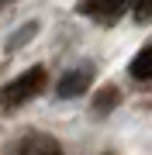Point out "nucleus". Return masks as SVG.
I'll return each mask as SVG.
<instances>
[{
  "instance_id": "7ed1b4c3",
  "label": "nucleus",
  "mask_w": 152,
  "mask_h": 155,
  "mask_svg": "<svg viewBox=\"0 0 152 155\" xmlns=\"http://www.w3.org/2000/svg\"><path fill=\"white\" fill-rule=\"evenodd\" d=\"M90 76H93V69L90 66H76V69H69L66 76L59 79V100H73L79 93H86V86H90Z\"/></svg>"
},
{
  "instance_id": "20e7f679",
  "label": "nucleus",
  "mask_w": 152,
  "mask_h": 155,
  "mask_svg": "<svg viewBox=\"0 0 152 155\" xmlns=\"http://www.w3.org/2000/svg\"><path fill=\"white\" fill-rule=\"evenodd\" d=\"M17 155H62V148L52 134H28L17 148Z\"/></svg>"
},
{
  "instance_id": "423d86ee",
  "label": "nucleus",
  "mask_w": 152,
  "mask_h": 155,
  "mask_svg": "<svg viewBox=\"0 0 152 155\" xmlns=\"http://www.w3.org/2000/svg\"><path fill=\"white\" fill-rule=\"evenodd\" d=\"M93 104H97V114H107V110H111L114 104H118V90H114V86H107V90H100Z\"/></svg>"
},
{
  "instance_id": "f257e3e1",
  "label": "nucleus",
  "mask_w": 152,
  "mask_h": 155,
  "mask_svg": "<svg viewBox=\"0 0 152 155\" xmlns=\"http://www.w3.org/2000/svg\"><path fill=\"white\" fill-rule=\"evenodd\" d=\"M42 86H45V69L35 66V69L21 72L14 83H7L4 90H0V104L4 107H21V104H28L31 97H38Z\"/></svg>"
},
{
  "instance_id": "0eeeda50",
  "label": "nucleus",
  "mask_w": 152,
  "mask_h": 155,
  "mask_svg": "<svg viewBox=\"0 0 152 155\" xmlns=\"http://www.w3.org/2000/svg\"><path fill=\"white\" fill-rule=\"evenodd\" d=\"M135 17H138L142 24L152 21V0H135Z\"/></svg>"
},
{
  "instance_id": "f03ea898",
  "label": "nucleus",
  "mask_w": 152,
  "mask_h": 155,
  "mask_svg": "<svg viewBox=\"0 0 152 155\" xmlns=\"http://www.w3.org/2000/svg\"><path fill=\"white\" fill-rule=\"evenodd\" d=\"M131 4H135V0H79V14H90L97 21L111 24V21H118Z\"/></svg>"
},
{
  "instance_id": "39448f33",
  "label": "nucleus",
  "mask_w": 152,
  "mask_h": 155,
  "mask_svg": "<svg viewBox=\"0 0 152 155\" xmlns=\"http://www.w3.org/2000/svg\"><path fill=\"white\" fill-rule=\"evenodd\" d=\"M128 72H131L135 79H152V45H145V48H142L135 59H131Z\"/></svg>"
}]
</instances>
